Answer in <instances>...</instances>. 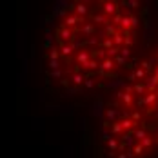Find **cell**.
<instances>
[{"label":"cell","instance_id":"58","mask_svg":"<svg viewBox=\"0 0 158 158\" xmlns=\"http://www.w3.org/2000/svg\"><path fill=\"white\" fill-rule=\"evenodd\" d=\"M156 62H158V55H156Z\"/></svg>","mask_w":158,"mask_h":158},{"label":"cell","instance_id":"44","mask_svg":"<svg viewBox=\"0 0 158 158\" xmlns=\"http://www.w3.org/2000/svg\"><path fill=\"white\" fill-rule=\"evenodd\" d=\"M131 22H133V29H135V27H138V26H140V16L131 15Z\"/></svg>","mask_w":158,"mask_h":158},{"label":"cell","instance_id":"9","mask_svg":"<svg viewBox=\"0 0 158 158\" xmlns=\"http://www.w3.org/2000/svg\"><path fill=\"white\" fill-rule=\"evenodd\" d=\"M120 138H122V142L127 145V149H129V151H131V149H133V147L138 143V142H136V138H135V135H133V131H129V133H124Z\"/></svg>","mask_w":158,"mask_h":158},{"label":"cell","instance_id":"37","mask_svg":"<svg viewBox=\"0 0 158 158\" xmlns=\"http://www.w3.org/2000/svg\"><path fill=\"white\" fill-rule=\"evenodd\" d=\"M133 153H135V156H142V153H143V145L140 142L136 143L135 147H133Z\"/></svg>","mask_w":158,"mask_h":158},{"label":"cell","instance_id":"19","mask_svg":"<svg viewBox=\"0 0 158 158\" xmlns=\"http://www.w3.org/2000/svg\"><path fill=\"white\" fill-rule=\"evenodd\" d=\"M133 91H135V93H136L138 96H143V93L147 91V89H145V84H143V82H138V84H135V85H133Z\"/></svg>","mask_w":158,"mask_h":158},{"label":"cell","instance_id":"3","mask_svg":"<svg viewBox=\"0 0 158 158\" xmlns=\"http://www.w3.org/2000/svg\"><path fill=\"white\" fill-rule=\"evenodd\" d=\"M143 38L145 40H153L155 38V22L151 18L143 20Z\"/></svg>","mask_w":158,"mask_h":158},{"label":"cell","instance_id":"41","mask_svg":"<svg viewBox=\"0 0 158 158\" xmlns=\"http://www.w3.org/2000/svg\"><path fill=\"white\" fill-rule=\"evenodd\" d=\"M122 18H124V15H122V13L118 11L116 15L113 16V22H111V24H114V26H116V24H122Z\"/></svg>","mask_w":158,"mask_h":158},{"label":"cell","instance_id":"57","mask_svg":"<svg viewBox=\"0 0 158 158\" xmlns=\"http://www.w3.org/2000/svg\"><path fill=\"white\" fill-rule=\"evenodd\" d=\"M156 142H158V135H156Z\"/></svg>","mask_w":158,"mask_h":158},{"label":"cell","instance_id":"53","mask_svg":"<svg viewBox=\"0 0 158 158\" xmlns=\"http://www.w3.org/2000/svg\"><path fill=\"white\" fill-rule=\"evenodd\" d=\"M116 158H127V153H118V156Z\"/></svg>","mask_w":158,"mask_h":158},{"label":"cell","instance_id":"29","mask_svg":"<svg viewBox=\"0 0 158 158\" xmlns=\"http://www.w3.org/2000/svg\"><path fill=\"white\" fill-rule=\"evenodd\" d=\"M120 124H122V127H124V131H127V133L131 131V127L135 126V122H133L131 118H124V120H122Z\"/></svg>","mask_w":158,"mask_h":158},{"label":"cell","instance_id":"26","mask_svg":"<svg viewBox=\"0 0 158 158\" xmlns=\"http://www.w3.org/2000/svg\"><path fill=\"white\" fill-rule=\"evenodd\" d=\"M122 131H124V127H122L120 122H116V124H113V126H111V133H113V135H116V136H118V135H124Z\"/></svg>","mask_w":158,"mask_h":158},{"label":"cell","instance_id":"25","mask_svg":"<svg viewBox=\"0 0 158 158\" xmlns=\"http://www.w3.org/2000/svg\"><path fill=\"white\" fill-rule=\"evenodd\" d=\"M62 77H64V71L62 69H56V71H49L48 73V78H53V80H62Z\"/></svg>","mask_w":158,"mask_h":158},{"label":"cell","instance_id":"17","mask_svg":"<svg viewBox=\"0 0 158 158\" xmlns=\"http://www.w3.org/2000/svg\"><path fill=\"white\" fill-rule=\"evenodd\" d=\"M93 22H95V24H102V26L106 27V26L109 24V16L102 15V13H95V15H93Z\"/></svg>","mask_w":158,"mask_h":158},{"label":"cell","instance_id":"16","mask_svg":"<svg viewBox=\"0 0 158 158\" xmlns=\"http://www.w3.org/2000/svg\"><path fill=\"white\" fill-rule=\"evenodd\" d=\"M85 78H87V77H84L82 73H73V75L69 77V80H71V82H73V84H75L77 87H80V85H82V84L85 82Z\"/></svg>","mask_w":158,"mask_h":158},{"label":"cell","instance_id":"55","mask_svg":"<svg viewBox=\"0 0 158 158\" xmlns=\"http://www.w3.org/2000/svg\"><path fill=\"white\" fill-rule=\"evenodd\" d=\"M155 77H156V78H158V67H156V69H155Z\"/></svg>","mask_w":158,"mask_h":158},{"label":"cell","instance_id":"49","mask_svg":"<svg viewBox=\"0 0 158 158\" xmlns=\"http://www.w3.org/2000/svg\"><path fill=\"white\" fill-rule=\"evenodd\" d=\"M60 85H64L65 89H67V87H71V80H69V78H62V80H60Z\"/></svg>","mask_w":158,"mask_h":158},{"label":"cell","instance_id":"18","mask_svg":"<svg viewBox=\"0 0 158 158\" xmlns=\"http://www.w3.org/2000/svg\"><path fill=\"white\" fill-rule=\"evenodd\" d=\"M120 6H126L129 9H136V7H140V2L138 0H122V2H118Z\"/></svg>","mask_w":158,"mask_h":158},{"label":"cell","instance_id":"34","mask_svg":"<svg viewBox=\"0 0 158 158\" xmlns=\"http://www.w3.org/2000/svg\"><path fill=\"white\" fill-rule=\"evenodd\" d=\"M104 29H106V33H107V36H114V35H116V27H114V24H111V22L104 27Z\"/></svg>","mask_w":158,"mask_h":158},{"label":"cell","instance_id":"21","mask_svg":"<svg viewBox=\"0 0 158 158\" xmlns=\"http://www.w3.org/2000/svg\"><path fill=\"white\" fill-rule=\"evenodd\" d=\"M48 56H49V60H58L60 58V48H51L49 49V53H48Z\"/></svg>","mask_w":158,"mask_h":158},{"label":"cell","instance_id":"22","mask_svg":"<svg viewBox=\"0 0 158 158\" xmlns=\"http://www.w3.org/2000/svg\"><path fill=\"white\" fill-rule=\"evenodd\" d=\"M111 138H113V136H111V131L107 127H102V131H100V140L107 143V140H111Z\"/></svg>","mask_w":158,"mask_h":158},{"label":"cell","instance_id":"14","mask_svg":"<svg viewBox=\"0 0 158 158\" xmlns=\"http://www.w3.org/2000/svg\"><path fill=\"white\" fill-rule=\"evenodd\" d=\"M89 60H91V53H89V51H80L78 55H77V62H78L82 67L89 62Z\"/></svg>","mask_w":158,"mask_h":158},{"label":"cell","instance_id":"24","mask_svg":"<svg viewBox=\"0 0 158 158\" xmlns=\"http://www.w3.org/2000/svg\"><path fill=\"white\" fill-rule=\"evenodd\" d=\"M133 135H135V138L140 140V142H142L143 138H147V131H145V129H135Z\"/></svg>","mask_w":158,"mask_h":158},{"label":"cell","instance_id":"31","mask_svg":"<svg viewBox=\"0 0 158 158\" xmlns=\"http://www.w3.org/2000/svg\"><path fill=\"white\" fill-rule=\"evenodd\" d=\"M124 36H126V42H124V44H126V48H131V46L135 44V36L131 35V31H126Z\"/></svg>","mask_w":158,"mask_h":158},{"label":"cell","instance_id":"20","mask_svg":"<svg viewBox=\"0 0 158 158\" xmlns=\"http://www.w3.org/2000/svg\"><path fill=\"white\" fill-rule=\"evenodd\" d=\"M126 31H129V29H133V22H131V15H124V18H122V24H120Z\"/></svg>","mask_w":158,"mask_h":158},{"label":"cell","instance_id":"1","mask_svg":"<svg viewBox=\"0 0 158 158\" xmlns=\"http://www.w3.org/2000/svg\"><path fill=\"white\" fill-rule=\"evenodd\" d=\"M56 35H58V46H62V44H71V40L75 38V35H73V31L69 29V27H65V26H62V27H58L56 29Z\"/></svg>","mask_w":158,"mask_h":158},{"label":"cell","instance_id":"4","mask_svg":"<svg viewBox=\"0 0 158 158\" xmlns=\"http://www.w3.org/2000/svg\"><path fill=\"white\" fill-rule=\"evenodd\" d=\"M114 65H116V64H114V60L106 58V60H102V64H100V67H98V71H96V73H98L100 77H106L107 73H111V71L114 69Z\"/></svg>","mask_w":158,"mask_h":158},{"label":"cell","instance_id":"28","mask_svg":"<svg viewBox=\"0 0 158 158\" xmlns=\"http://www.w3.org/2000/svg\"><path fill=\"white\" fill-rule=\"evenodd\" d=\"M114 48V42H113V36H109V38H106L104 42H102V49H106V51H109V49Z\"/></svg>","mask_w":158,"mask_h":158},{"label":"cell","instance_id":"8","mask_svg":"<svg viewBox=\"0 0 158 158\" xmlns=\"http://www.w3.org/2000/svg\"><path fill=\"white\" fill-rule=\"evenodd\" d=\"M95 24H91V22H85V24H82V27H80V35L82 36H87V38H91V36H95Z\"/></svg>","mask_w":158,"mask_h":158},{"label":"cell","instance_id":"52","mask_svg":"<svg viewBox=\"0 0 158 158\" xmlns=\"http://www.w3.org/2000/svg\"><path fill=\"white\" fill-rule=\"evenodd\" d=\"M129 82H135V80H136V77H135V71H133V73H131V75H129Z\"/></svg>","mask_w":158,"mask_h":158},{"label":"cell","instance_id":"33","mask_svg":"<svg viewBox=\"0 0 158 158\" xmlns=\"http://www.w3.org/2000/svg\"><path fill=\"white\" fill-rule=\"evenodd\" d=\"M85 42H87V46H91V48H98V44H100V38H98V36H91V38H87V40H85Z\"/></svg>","mask_w":158,"mask_h":158},{"label":"cell","instance_id":"5","mask_svg":"<svg viewBox=\"0 0 158 158\" xmlns=\"http://www.w3.org/2000/svg\"><path fill=\"white\" fill-rule=\"evenodd\" d=\"M106 87H107V89H113V91H118V89H126V87H127V82H126L124 78H118V77H114L113 80L106 82Z\"/></svg>","mask_w":158,"mask_h":158},{"label":"cell","instance_id":"39","mask_svg":"<svg viewBox=\"0 0 158 158\" xmlns=\"http://www.w3.org/2000/svg\"><path fill=\"white\" fill-rule=\"evenodd\" d=\"M118 55H120V49H118V48H113V49L107 51V58H111V60H113V58H116Z\"/></svg>","mask_w":158,"mask_h":158},{"label":"cell","instance_id":"2","mask_svg":"<svg viewBox=\"0 0 158 158\" xmlns=\"http://www.w3.org/2000/svg\"><path fill=\"white\" fill-rule=\"evenodd\" d=\"M118 6H120L118 2L109 0V2H102V4H100V9L104 11V15H106V16H114L118 11H120V7H118Z\"/></svg>","mask_w":158,"mask_h":158},{"label":"cell","instance_id":"54","mask_svg":"<svg viewBox=\"0 0 158 158\" xmlns=\"http://www.w3.org/2000/svg\"><path fill=\"white\" fill-rule=\"evenodd\" d=\"M153 114H155V118L158 120V107H155V113H153Z\"/></svg>","mask_w":158,"mask_h":158},{"label":"cell","instance_id":"32","mask_svg":"<svg viewBox=\"0 0 158 158\" xmlns=\"http://www.w3.org/2000/svg\"><path fill=\"white\" fill-rule=\"evenodd\" d=\"M135 77H136L138 80H143V82H145V78H147V73L143 71L142 67H138V69H135Z\"/></svg>","mask_w":158,"mask_h":158},{"label":"cell","instance_id":"36","mask_svg":"<svg viewBox=\"0 0 158 158\" xmlns=\"http://www.w3.org/2000/svg\"><path fill=\"white\" fill-rule=\"evenodd\" d=\"M60 67H62L60 60H49V71H56V69H60Z\"/></svg>","mask_w":158,"mask_h":158},{"label":"cell","instance_id":"48","mask_svg":"<svg viewBox=\"0 0 158 158\" xmlns=\"http://www.w3.org/2000/svg\"><path fill=\"white\" fill-rule=\"evenodd\" d=\"M140 65H142V69H143V71H145V73L153 69V65H151V64H149V62H142V64H140Z\"/></svg>","mask_w":158,"mask_h":158},{"label":"cell","instance_id":"27","mask_svg":"<svg viewBox=\"0 0 158 158\" xmlns=\"http://www.w3.org/2000/svg\"><path fill=\"white\" fill-rule=\"evenodd\" d=\"M113 42H114V48H118V46H122V44L126 42V38H124V35H120V33H116V35L113 36Z\"/></svg>","mask_w":158,"mask_h":158},{"label":"cell","instance_id":"23","mask_svg":"<svg viewBox=\"0 0 158 158\" xmlns=\"http://www.w3.org/2000/svg\"><path fill=\"white\" fill-rule=\"evenodd\" d=\"M156 98L158 96L155 95V93H147V95L143 96V104H145V106H153V104L156 102Z\"/></svg>","mask_w":158,"mask_h":158},{"label":"cell","instance_id":"12","mask_svg":"<svg viewBox=\"0 0 158 158\" xmlns=\"http://www.w3.org/2000/svg\"><path fill=\"white\" fill-rule=\"evenodd\" d=\"M44 48H46V49L55 48V36H53V29H51V27H48V29H46V38H44Z\"/></svg>","mask_w":158,"mask_h":158},{"label":"cell","instance_id":"30","mask_svg":"<svg viewBox=\"0 0 158 158\" xmlns=\"http://www.w3.org/2000/svg\"><path fill=\"white\" fill-rule=\"evenodd\" d=\"M98 67H100V64H98V60H95V58H91L89 62L84 65V69H96V71H98Z\"/></svg>","mask_w":158,"mask_h":158},{"label":"cell","instance_id":"40","mask_svg":"<svg viewBox=\"0 0 158 158\" xmlns=\"http://www.w3.org/2000/svg\"><path fill=\"white\" fill-rule=\"evenodd\" d=\"M122 100H124V104H126V106H131V104H133V93H124Z\"/></svg>","mask_w":158,"mask_h":158},{"label":"cell","instance_id":"56","mask_svg":"<svg viewBox=\"0 0 158 158\" xmlns=\"http://www.w3.org/2000/svg\"><path fill=\"white\" fill-rule=\"evenodd\" d=\"M155 95H156V96H158V89H156V93H155Z\"/></svg>","mask_w":158,"mask_h":158},{"label":"cell","instance_id":"15","mask_svg":"<svg viewBox=\"0 0 158 158\" xmlns=\"http://www.w3.org/2000/svg\"><path fill=\"white\" fill-rule=\"evenodd\" d=\"M71 46H73V49H75V51H78V53H80V49L84 48V46H87V42H85L82 36H75V38L71 40Z\"/></svg>","mask_w":158,"mask_h":158},{"label":"cell","instance_id":"42","mask_svg":"<svg viewBox=\"0 0 158 158\" xmlns=\"http://www.w3.org/2000/svg\"><path fill=\"white\" fill-rule=\"evenodd\" d=\"M77 93H78V87H67V89H65V96H69V98L75 96Z\"/></svg>","mask_w":158,"mask_h":158},{"label":"cell","instance_id":"10","mask_svg":"<svg viewBox=\"0 0 158 158\" xmlns=\"http://www.w3.org/2000/svg\"><path fill=\"white\" fill-rule=\"evenodd\" d=\"M87 11H89V7H87V4H85V2H77V4H75L73 13H75L77 16H80V18H85Z\"/></svg>","mask_w":158,"mask_h":158},{"label":"cell","instance_id":"47","mask_svg":"<svg viewBox=\"0 0 158 158\" xmlns=\"http://www.w3.org/2000/svg\"><path fill=\"white\" fill-rule=\"evenodd\" d=\"M140 118H142V114H140V111H135L133 114H131V120L136 124V122H140Z\"/></svg>","mask_w":158,"mask_h":158},{"label":"cell","instance_id":"35","mask_svg":"<svg viewBox=\"0 0 158 158\" xmlns=\"http://www.w3.org/2000/svg\"><path fill=\"white\" fill-rule=\"evenodd\" d=\"M107 147H109V151H116L118 153V142H116V138L107 140Z\"/></svg>","mask_w":158,"mask_h":158},{"label":"cell","instance_id":"11","mask_svg":"<svg viewBox=\"0 0 158 158\" xmlns=\"http://www.w3.org/2000/svg\"><path fill=\"white\" fill-rule=\"evenodd\" d=\"M145 89L149 91V93H156V89H158V78L153 75V77H147L145 78Z\"/></svg>","mask_w":158,"mask_h":158},{"label":"cell","instance_id":"46","mask_svg":"<svg viewBox=\"0 0 158 158\" xmlns=\"http://www.w3.org/2000/svg\"><path fill=\"white\" fill-rule=\"evenodd\" d=\"M140 143L143 145V149H147V147H151V145H153V138H149V136H147V138H143Z\"/></svg>","mask_w":158,"mask_h":158},{"label":"cell","instance_id":"6","mask_svg":"<svg viewBox=\"0 0 158 158\" xmlns=\"http://www.w3.org/2000/svg\"><path fill=\"white\" fill-rule=\"evenodd\" d=\"M91 114L96 116V118H100V120H104V116H106V109H104V102H102V100H96L95 104H93V107H91Z\"/></svg>","mask_w":158,"mask_h":158},{"label":"cell","instance_id":"13","mask_svg":"<svg viewBox=\"0 0 158 158\" xmlns=\"http://www.w3.org/2000/svg\"><path fill=\"white\" fill-rule=\"evenodd\" d=\"M75 53V49H73V46L71 44H62L60 46V56H62L64 60H69V56Z\"/></svg>","mask_w":158,"mask_h":158},{"label":"cell","instance_id":"7","mask_svg":"<svg viewBox=\"0 0 158 158\" xmlns=\"http://www.w3.org/2000/svg\"><path fill=\"white\" fill-rule=\"evenodd\" d=\"M78 22L85 24V20H84V18H80V16H77L75 13H71V15H67V18L64 20V26H65V27H69V29H73V27H77V26H78Z\"/></svg>","mask_w":158,"mask_h":158},{"label":"cell","instance_id":"51","mask_svg":"<svg viewBox=\"0 0 158 158\" xmlns=\"http://www.w3.org/2000/svg\"><path fill=\"white\" fill-rule=\"evenodd\" d=\"M114 156H118L116 151H107V158H114Z\"/></svg>","mask_w":158,"mask_h":158},{"label":"cell","instance_id":"43","mask_svg":"<svg viewBox=\"0 0 158 158\" xmlns=\"http://www.w3.org/2000/svg\"><path fill=\"white\" fill-rule=\"evenodd\" d=\"M129 55H131V49H129V48H126V46H124V48L120 49V56H124L126 60L129 58Z\"/></svg>","mask_w":158,"mask_h":158},{"label":"cell","instance_id":"38","mask_svg":"<svg viewBox=\"0 0 158 158\" xmlns=\"http://www.w3.org/2000/svg\"><path fill=\"white\" fill-rule=\"evenodd\" d=\"M95 78H93V77H87V78H85V82H84V85H85V89H93V87H95Z\"/></svg>","mask_w":158,"mask_h":158},{"label":"cell","instance_id":"45","mask_svg":"<svg viewBox=\"0 0 158 158\" xmlns=\"http://www.w3.org/2000/svg\"><path fill=\"white\" fill-rule=\"evenodd\" d=\"M114 64H116V65H127V60L124 58V56H120V55H118V56L114 58Z\"/></svg>","mask_w":158,"mask_h":158},{"label":"cell","instance_id":"50","mask_svg":"<svg viewBox=\"0 0 158 158\" xmlns=\"http://www.w3.org/2000/svg\"><path fill=\"white\" fill-rule=\"evenodd\" d=\"M126 149H127V145H126L124 142H120V143H118V153H122V151H126Z\"/></svg>","mask_w":158,"mask_h":158}]
</instances>
